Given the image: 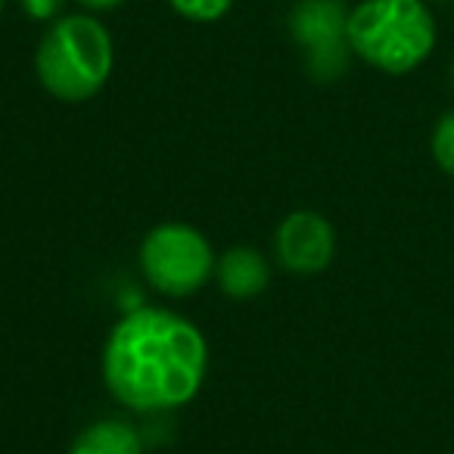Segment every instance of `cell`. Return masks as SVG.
<instances>
[{
	"mask_svg": "<svg viewBox=\"0 0 454 454\" xmlns=\"http://www.w3.org/2000/svg\"><path fill=\"white\" fill-rule=\"evenodd\" d=\"M84 10H90V13H106V10H115L119 4H125V0H78Z\"/></svg>",
	"mask_w": 454,
	"mask_h": 454,
	"instance_id": "cell-12",
	"label": "cell"
},
{
	"mask_svg": "<svg viewBox=\"0 0 454 454\" xmlns=\"http://www.w3.org/2000/svg\"><path fill=\"white\" fill-rule=\"evenodd\" d=\"M208 367V346L193 321L168 309H134L103 348V380L115 402L156 414L193 402Z\"/></svg>",
	"mask_w": 454,
	"mask_h": 454,
	"instance_id": "cell-1",
	"label": "cell"
},
{
	"mask_svg": "<svg viewBox=\"0 0 454 454\" xmlns=\"http://www.w3.org/2000/svg\"><path fill=\"white\" fill-rule=\"evenodd\" d=\"M66 0H22V10L28 13V20L35 22H51L63 13Z\"/></svg>",
	"mask_w": 454,
	"mask_h": 454,
	"instance_id": "cell-11",
	"label": "cell"
},
{
	"mask_svg": "<svg viewBox=\"0 0 454 454\" xmlns=\"http://www.w3.org/2000/svg\"><path fill=\"white\" fill-rule=\"evenodd\" d=\"M171 7L190 22H215L234 7V0H171Z\"/></svg>",
	"mask_w": 454,
	"mask_h": 454,
	"instance_id": "cell-10",
	"label": "cell"
},
{
	"mask_svg": "<svg viewBox=\"0 0 454 454\" xmlns=\"http://www.w3.org/2000/svg\"><path fill=\"white\" fill-rule=\"evenodd\" d=\"M215 278L231 299H253L265 293V286L271 284V265L259 249L234 247L218 259Z\"/></svg>",
	"mask_w": 454,
	"mask_h": 454,
	"instance_id": "cell-7",
	"label": "cell"
},
{
	"mask_svg": "<svg viewBox=\"0 0 454 454\" xmlns=\"http://www.w3.org/2000/svg\"><path fill=\"white\" fill-rule=\"evenodd\" d=\"M433 156L445 175L454 177V109L445 113L433 128Z\"/></svg>",
	"mask_w": 454,
	"mask_h": 454,
	"instance_id": "cell-9",
	"label": "cell"
},
{
	"mask_svg": "<svg viewBox=\"0 0 454 454\" xmlns=\"http://www.w3.org/2000/svg\"><path fill=\"white\" fill-rule=\"evenodd\" d=\"M435 4H445V0H435Z\"/></svg>",
	"mask_w": 454,
	"mask_h": 454,
	"instance_id": "cell-15",
	"label": "cell"
},
{
	"mask_svg": "<svg viewBox=\"0 0 454 454\" xmlns=\"http://www.w3.org/2000/svg\"><path fill=\"white\" fill-rule=\"evenodd\" d=\"M0 13H4V0H0Z\"/></svg>",
	"mask_w": 454,
	"mask_h": 454,
	"instance_id": "cell-14",
	"label": "cell"
},
{
	"mask_svg": "<svg viewBox=\"0 0 454 454\" xmlns=\"http://www.w3.org/2000/svg\"><path fill=\"white\" fill-rule=\"evenodd\" d=\"M35 69L47 94L63 103H84L100 94L113 72V38L100 20L72 13L44 32Z\"/></svg>",
	"mask_w": 454,
	"mask_h": 454,
	"instance_id": "cell-3",
	"label": "cell"
},
{
	"mask_svg": "<svg viewBox=\"0 0 454 454\" xmlns=\"http://www.w3.org/2000/svg\"><path fill=\"white\" fill-rule=\"evenodd\" d=\"M348 13L342 0H299L290 10V35L315 82H336L348 69Z\"/></svg>",
	"mask_w": 454,
	"mask_h": 454,
	"instance_id": "cell-5",
	"label": "cell"
},
{
	"mask_svg": "<svg viewBox=\"0 0 454 454\" xmlns=\"http://www.w3.org/2000/svg\"><path fill=\"white\" fill-rule=\"evenodd\" d=\"M451 84H454V63H451Z\"/></svg>",
	"mask_w": 454,
	"mask_h": 454,
	"instance_id": "cell-13",
	"label": "cell"
},
{
	"mask_svg": "<svg viewBox=\"0 0 454 454\" xmlns=\"http://www.w3.org/2000/svg\"><path fill=\"white\" fill-rule=\"evenodd\" d=\"M69 454H144V435L125 420H97L75 435Z\"/></svg>",
	"mask_w": 454,
	"mask_h": 454,
	"instance_id": "cell-8",
	"label": "cell"
},
{
	"mask_svg": "<svg viewBox=\"0 0 454 454\" xmlns=\"http://www.w3.org/2000/svg\"><path fill=\"white\" fill-rule=\"evenodd\" d=\"M348 47L386 75L414 72L435 47V20L423 0H361L348 13Z\"/></svg>",
	"mask_w": 454,
	"mask_h": 454,
	"instance_id": "cell-2",
	"label": "cell"
},
{
	"mask_svg": "<svg viewBox=\"0 0 454 454\" xmlns=\"http://www.w3.org/2000/svg\"><path fill=\"white\" fill-rule=\"evenodd\" d=\"M274 253L286 271L299 278L321 274L333 262L336 237L327 218L317 212H293L280 221L278 234H274Z\"/></svg>",
	"mask_w": 454,
	"mask_h": 454,
	"instance_id": "cell-6",
	"label": "cell"
},
{
	"mask_svg": "<svg viewBox=\"0 0 454 454\" xmlns=\"http://www.w3.org/2000/svg\"><path fill=\"white\" fill-rule=\"evenodd\" d=\"M215 265L218 262L206 237L181 221L153 227L140 247V268L162 296H190L202 290Z\"/></svg>",
	"mask_w": 454,
	"mask_h": 454,
	"instance_id": "cell-4",
	"label": "cell"
}]
</instances>
